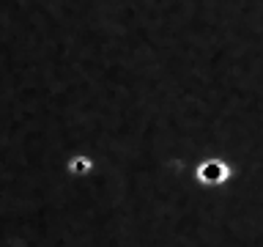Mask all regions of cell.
Instances as JSON below:
<instances>
[{"label": "cell", "mask_w": 263, "mask_h": 247, "mask_svg": "<svg viewBox=\"0 0 263 247\" xmlns=\"http://www.w3.org/2000/svg\"><path fill=\"white\" fill-rule=\"evenodd\" d=\"M69 170L74 173V176H82V173L90 170V160L88 156H74V160L69 162Z\"/></svg>", "instance_id": "obj_2"}, {"label": "cell", "mask_w": 263, "mask_h": 247, "mask_svg": "<svg viewBox=\"0 0 263 247\" xmlns=\"http://www.w3.org/2000/svg\"><path fill=\"white\" fill-rule=\"evenodd\" d=\"M195 176L203 187H217V184H225V181L230 179V168L219 160H209V162H203L200 168H197Z\"/></svg>", "instance_id": "obj_1"}]
</instances>
